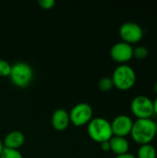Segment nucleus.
Listing matches in <instances>:
<instances>
[{
	"mask_svg": "<svg viewBox=\"0 0 157 158\" xmlns=\"http://www.w3.org/2000/svg\"><path fill=\"white\" fill-rule=\"evenodd\" d=\"M157 134V123L152 118L136 119L130 131L132 140L140 144H148L153 142Z\"/></svg>",
	"mask_w": 157,
	"mask_h": 158,
	"instance_id": "obj_1",
	"label": "nucleus"
},
{
	"mask_svg": "<svg viewBox=\"0 0 157 158\" xmlns=\"http://www.w3.org/2000/svg\"><path fill=\"white\" fill-rule=\"evenodd\" d=\"M87 132L93 141L99 143L109 141L113 137L111 122L104 118H93L87 124Z\"/></svg>",
	"mask_w": 157,
	"mask_h": 158,
	"instance_id": "obj_2",
	"label": "nucleus"
},
{
	"mask_svg": "<svg viewBox=\"0 0 157 158\" xmlns=\"http://www.w3.org/2000/svg\"><path fill=\"white\" fill-rule=\"evenodd\" d=\"M114 87L120 91L130 90L136 82V72L129 65H119L115 69L111 77Z\"/></svg>",
	"mask_w": 157,
	"mask_h": 158,
	"instance_id": "obj_3",
	"label": "nucleus"
},
{
	"mask_svg": "<svg viewBox=\"0 0 157 158\" xmlns=\"http://www.w3.org/2000/svg\"><path fill=\"white\" fill-rule=\"evenodd\" d=\"M9 78L15 86L19 88H25L32 81L33 69L28 63L17 62L11 65Z\"/></svg>",
	"mask_w": 157,
	"mask_h": 158,
	"instance_id": "obj_4",
	"label": "nucleus"
},
{
	"mask_svg": "<svg viewBox=\"0 0 157 158\" xmlns=\"http://www.w3.org/2000/svg\"><path fill=\"white\" fill-rule=\"evenodd\" d=\"M131 113L137 119L151 118L154 113L153 100L146 95H137L130 103Z\"/></svg>",
	"mask_w": 157,
	"mask_h": 158,
	"instance_id": "obj_5",
	"label": "nucleus"
},
{
	"mask_svg": "<svg viewBox=\"0 0 157 158\" xmlns=\"http://www.w3.org/2000/svg\"><path fill=\"white\" fill-rule=\"evenodd\" d=\"M70 122L76 127L87 125L93 119V107L87 103H79L69 111Z\"/></svg>",
	"mask_w": 157,
	"mask_h": 158,
	"instance_id": "obj_6",
	"label": "nucleus"
},
{
	"mask_svg": "<svg viewBox=\"0 0 157 158\" xmlns=\"http://www.w3.org/2000/svg\"><path fill=\"white\" fill-rule=\"evenodd\" d=\"M143 29L136 22L127 21L124 22L119 28V36L122 42L130 45L138 44L143 37Z\"/></svg>",
	"mask_w": 157,
	"mask_h": 158,
	"instance_id": "obj_7",
	"label": "nucleus"
},
{
	"mask_svg": "<svg viewBox=\"0 0 157 158\" xmlns=\"http://www.w3.org/2000/svg\"><path fill=\"white\" fill-rule=\"evenodd\" d=\"M110 56L120 65L126 64L133 57V46L122 41L116 43L110 49Z\"/></svg>",
	"mask_w": 157,
	"mask_h": 158,
	"instance_id": "obj_8",
	"label": "nucleus"
},
{
	"mask_svg": "<svg viewBox=\"0 0 157 158\" xmlns=\"http://www.w3.org/2000/svg\"><path fill=\"white\" fill-rule=\"evenodd\" d=\"M133 120L127 115H118L111 122L113 136L127 137L130 134Z\"/></svg>",
	"mask_w": 157,
	"mask_h": 158,
	"instance_id": "obj_9",
	"label": "nucleus"
},
{
	"mask_svg": "<svg viewBox=\"0 0 157 158\" xmlns=\"http://www.w3.org/2000/svg\"><path fill=\"white\" fill-rule=\"evenodd\" d=\"M51 123L55 130L59 131H65L70 123L68 112L63 108L56 109L52 115Z\"/></svg>",
	"mask_w": 157,
	"mask_h": 158,
	"instance_id": "obj_10",
	"label": "nucleus"
},
{
	"mask_svg": "<svg viewBox=\"0 0 157 158\" xmlns=\"http://www.w3.org/2000/svg\"><path fill=\"white\" fill-rule=\"evenodd\" d=\"M24 143H25V136L19 131H13L8 132L3 141V144L5 148L14 149V150H19V148H20L24 144Z\"/></svg>",
	"mask_w": 157,
	"mask_h": 158,
	"instance_id": "obj_11",
	"label": "nucleus"
},
{
	"mask_svg": "<svg viewBox=\"0 0 157 158\" xmlns=\"http://www.w3.org/2000/svg\"><path fill=\"white\" fill-rule=\"evenodd\" d=\"M109 143H110V151H112L117 156L129 153L130 143L125 137L113 136L109 140Z\"/></svg>",
	"mask_w": 157,
	"mask_h": 158,
	"instance_id": "obj_12",
	"label": "nucleus"
},
{
	"mask_svg": "<svg viewBox=\"0 0 157 158\" xmlns=\"http://www.w3.org/2000/svg\"><path fill=\"white\" fill-rule=\"evenodd\" d=\"M157 152L155 147L151 143L140 145L137 152V158H156Z\"/></svg>",
	"mask_w": 157,
	"mask_h": 158,
	"instance_id": "obj_13",
	"label": "nucleus"
},
{
	"mask_svg": "<svg viewBox=\"0 0 157 158\" xmlns=\"http://www.w3.org/2000/svg\"><path fill=\"white\" fill-rule=\"evenodd\" d=\"M97 86L101 92L106 93V92L111 91L114 88V83L110 77H104L98 81Z\"/></svg>",
	"mask_w": 157,
	"mask_h": 158,
	"instance_id": "obj_14",
	"label": "nucleus"
},
{
	"mask_svg": "<svg viewBox=\"0 0 157 158\" xmlns=\"http://www.w3.org/2000/svg\"><path fill=\"white\" fill-rule=\"evenodd\" d=\"M148 54H149L148 49L143 45H138L133 47V57L139 60L145 59L148 56Z\"/></svg>",
	"mask_w": 157,
	"mask_h": 158,
	"instance_id": "obj_15",
	"label": "nucleus"
},
{
	"mask_svg": "<svg viewBox=\"0 0 157 158\" xmlns=\"http://www.w3.org/2000/svg\"><path fill=\"white\" fill-rule=\"evenodd\" d=\"M11 71V65L5 59L0 58V77H9Z\"/></svg>",
	"mask_w": 157,
	"mask_h": 158,
	"instance_id": "obj_16",
	"label": "nucleus"
},
{
	"mask_svg": "<svg viewBox=\"0 0 157 158\" xmlns=\"http://www.w3.org/2000/svg\"><path fill=\"white\" fill-rule=\"evenodd\" d=\"M0 158H23V156L19 150L4 148Z\"/></svg>",
	"mask_w": 157,
	"mask_h": 158,
	"instance_id": "obj_17",
	"label": "nucleus"
},
{
	"mask_svg": "<svg viewBox=\"0 0 157 158\" xmlns=\"http://www.w3.org/2000/svg\"><path fill=\"white\" fill-rule=\"evenodd\" d=\"M38 4L43 9L49 10V9H52L55 6L56 2H55V0H39Z\"/></svg>",
	"mask_w": 157,
	"mask_h": 158,
	"instance_id": "obj_18",
	"label": "nucleus"
},
{
	"mask_svg": "<svg viewBox=\"0 0 157 158\" xmlns=\"http://www.w3.org/2000/svg\"><path fill=\"white\" fill-rule=\"evenodd\" d=\"M100 145H101V148H102L103 151H105V152L110 151V143H109V141L104 142V143H100Z\"/></svg>",
	"mask_w": 157,
	"mask_h": 158,
	"instance_id": "obj_19",
	"label": "nucleus"
},
{
	"mask_svg": "<svg viewBox=\"0 0 157 158\" xmlns=\"http://www.w3.org/2000/svg\"><path fill=\"white\" fill-rule=\"evenodd\" d=\"M116 158H137L134 155L132 154H130V153H127V154H123V155H120V156H117Z\"/></svg>",
	"mask_w": 157,
	"mask_h": 158,
	"instance_id": "obj_20",
	"label": "nucleus"
},
{
	"mask_svg": "<svg viewBox=\"0 0 157 158\" xmlns=\"http://www.w3.org/2000/svg\"><path fill=\"white\" fill-rule=\"evenodd\" d=\"M153 104H154V113L157 116V96L156 98L153 101Z\"/></svg>",
	"mask_w": 157,
	"mask_h": 158,
	"instance_id": "obj_21",
	"label": "nucleus"
},
{
	"mask_svg": "<svg viewBox=\"0 0 157 158\" xmlns=\"http://www.w3.org/2000/svg\"><path fill=\"white\" fill-rule=\"evenodd\" d=\"M4 144H3V141H1V139H0V156H1V155H2V153H3V150H4Z\"/></svg>",
	"mask_w": 157,
	"mask_h": 158,
	"instance_id": "obj_22",
	"label": "nucleus"
},
{
	"mask_svg": "<svg viewBox=\"0 0 157 158\" xmlns=\"http://www.w3.org/2000/svg\"><path fill=\"white\" fill-rule=\"evenodd\" d=\"M154 91H155V94H157V80L155 82V84H154Z\"/></svg>",
	"mask_w": 157,
	"mask_h": 158,
	"instance_id": "obj_23",
	"label": "nucleus"
}]
</instances>
